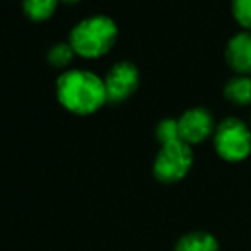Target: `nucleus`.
<instances>
[{
  "label": "nucleus",
  "mask_w": 251,
  "mask_h": 251,
  "mask_svg": "<svg viewBox=\"0 0 251 251\" xmlns=\"http://www.w3.org/2000/svg\"><path fill=\"white\" fill-rule=\"evenodd\" d=\"M232 16L245 29L251 31V0H232Z\"/></svg>",
  "instance_id": "nucleus-13"
},
{
  "label": "nucleus",
  "mask_w": 251,
  "mask_h": 251,
  "mask_svg": "<svg viewBox=\"0 0 251 251\" xmlns=\"http://www.w3.org/2000/svg\"><path fill=\"white\" fill-rule=\"evenodd\" d=\"M74 55H75V51L70 47V43H56L55 47L48 50L47 58L50 65L56 67V69H63L72 62Z\"/></svg>",
  "instance_id": "nucleus-12"
},
{
  "label": "nucleus",
  "mask_w": 251,
  "mask_h": 251,
  "mask_svg": "<svg viewBox=\"0 0 251 251\" xmlns=\"http://www.w3.org/2000/svg\"><path fill=\"white\" fill-rule=\"evenodd\" d=\"M219 239L208 231H190L179 236L175 243V251H219Z\"/></svg>",
  "instance_id": "nucleus-8"
},
{
  "label": "nucleus",
  "mask_w": 251,
  "mask_h": 251,
  "mask_svg": "<svg viewBox=\"0 0 251 251\" xmlns=\"http://www.w3.org/2000/svg\"><path fill=\"white\" fill-rule=\"evenodd\" d=\"M58 102L74 115H93L101 108L106 98L104 79L89 70H67L56 80Z\"/></svg>",
  "instance_id": "nucleus-1"
},
{
  "label": "nucleus",
  "mask_w": 251,
  "mask_h": 251,
  "mask_svg": "<svg viewBox=\"0 0 251 251\" xmlns=\"http://www.w3.org/2000/svg\"><path fill=\"white\" fill-rule=\"evenodd\" d=\"M118 38V26L108 16H91L72 27L69 43L84 58H100L113 48Z\"/></svg>",
  "instance_id": "nucleus-2"
},
{
  "label": "nucleus",
  "mask_w": 251,
  "mask_h": 251,
  "mask_svg": "<svg viewBox=\"0 0 251 251\" xmlns=\"http://www.w3.org/2000/svg\"><path fill=\"white\" fill-rule=\"evenodd\" d=\"M139 84H140V72L135 63L128 62V60L115 63L104 77L108 102L116 104V102L128 100L137 91Z\"/></svg>",
  "instance_id": "nucleus-5"
},
{
  "label": "nucleus",
  "mask_w": 251,
  "mask_h": 251,
  "mask_svg": "<svg viewBox=\"0 0 251 251\" xmlns=\"http://www.w3.org/2000/svg\"><path fill=\"white\" fill-rule=\"evenodd\" d=\"M178 125L181 140L193 147L214 135L217 123L210 109H207L205 106H192L181 113V116L178 118Z\"/></svg>",
  "instance_id": "nucleus-6"
},
{
  "label": "nucleus",
  "mask_w": 251,
  "mask_h": 251,
  "mask_svg": "<svg viewBox=\"0 0 251 251\" xmlns=\"http://www.w3.org/2000/svg\"><path fill=\"white\" fill-rule=\"evenodd\" d=\"M60 2H65V3H75V2H79V0H60Z\"/></svg>",
  "instance_id": "nucleus-14"
},
{
  "label": "nucleus",
  "mask_w": 251,
  "mask_h": 251,
  "mask_svg": "<svg viewBox=\"0 0 251 251\" xmlns=\"http://www.w3.org/2000/svg\"><path fill=\"white\" fill-rule=\"evenodd\" d=\"M155 139L161 144H169L179 140V125H178V118H162L161 122L155 126Z\"/></svg>",
  "instance_id": "nucleus-11"
},
{
  "label": "nucleus",
  "mask_w": 251,
  "mask_h": 251,
  "mask_svg": "<svg viewBox=\"0 0 251 251\" xmlns=\"http://www.w3.org/2000/svg\"><path fill=\"white\" fill-rule=\"evenodd\" d=\"M193 161H195L193 147L179 139L175 142L162 144L155 154L152 173L154 178L162 185H176L188 176Z\"/></svg>",
  "instance_id": "nucleus-4"
},
{
  "label": "nucleus",
  "mask_w": 251,
  "mask_h": 251,
  "mask_svg": "<svg viewBox=\"0 0 251 251\" xmlns=\"http://www.w3.org/2000/svg\"><path fill=\"white\" fill-rule=\"evenodd\" d=\"M56 3L58 0H23V10L31 21L43 23L55 14Z\"/></svg>",
  "instance_id": "nucleus-10"
},
{
  "label": "nucleus",
  "mask_w": 251,
  "mask_h": 251,
  "mask_svg": "<svg viewBox=\"0 0 251 251\" xmlns=\"http://www.w3.org/2000/svg\"><path fill=\"white\" fill-rule=\"evenodd\" d=\"M226 60L238 74H251V31L243 29L232 34L226 45Z\"/></svg>",
  "instance_id": "nucleus-7"
},
{
  "label": "nucleus",
  "mask_w": 251,
  "mask_h": 251,
  "mask_svg": "<svg viewBox=\"0 0 251 251\" xmlns=\"http://www.w3.org/2000/svg\"><path fill=\"white\" fill-rule=\"evenodd\" d=\"M215 154L226 162H241L251 154V126L238 116H226L212 135Z\"/></svg>",
  "instance_id": "nucleus-3"
},
{
  "label": "nucleus",
  "mask_w": 251,
  "mask_h": 251,
  "mask_svg": "<svg viewBox=\"0 0 251 251\" xmlns=\"http://www.w3.org/2000/svg\"><path fill=\"white\" fill-rule=\"evenodd\" d=\"M250 126H251V115H250Z\"/></svg>",
  "instance_id": "nucleus-15"
},
{
  "label": "nucleus",
  "mask_w": 251,
  "mask_h": 251,
  "mask_svg": "<svg viewBox=\"0 0 251 251\" xmlns=\"http://www.w3.org/2000/svg\"><path fill=\"white\" fill-rule=\"evenodd\" d=\"M224 96L227 101L238 106L251 104V77L238 74L227 79L224 84Z\"/></svg>",
  "instance_id": "nucleus-9"
}]
</instances>
